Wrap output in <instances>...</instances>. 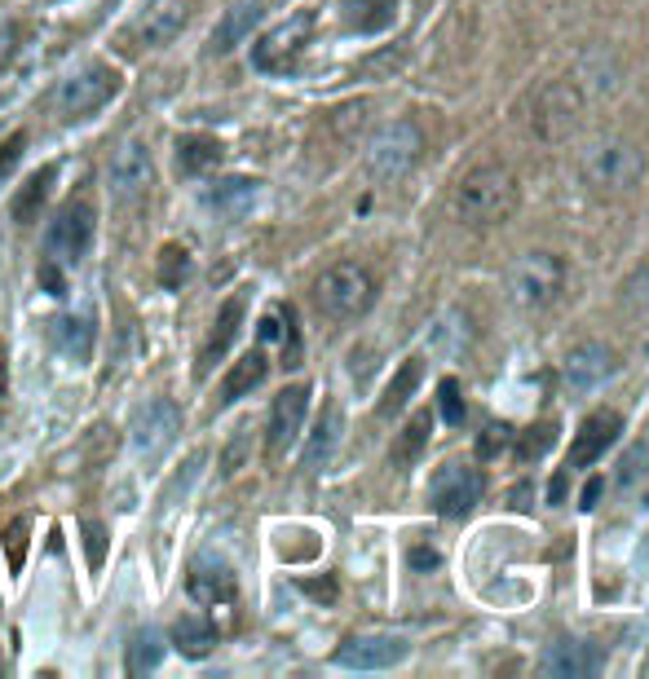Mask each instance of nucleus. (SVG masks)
Instances as JSON below:
<instances>
[{"instance_id":"f257e3e1","label":"nucleus","mask_w":649,"mask_h":679,"mask_svg":"<svg viewBox=\"0 0 649 679\" xmlns=\"http://www.w3.org/2000/svg\"><path fill=\"white\" fill-rule=\"evenodd\" d=\"M450 208H456V221L465 230H495L522 208V181L504 164H482L460 177Z\"/></svg>"},{"instance_id":"f03ea898","label":"nucleus","mask_w":649,"mask_h":679,"mask_svg":"<svg viewBox=\"0 0 649 679\" xmlns=\"http://www.w3.org/2000/svg\"><path fill=\"white\" fill-rule=\"evenodd\" d=\"M640 177H645V151L627 138H597L578 155V181L597 194L636 190Z\"/></svg>"},{"instance_id":"7ed1b4c3","label":"nucleus","mask_w":649,"mask_h":679,"mask_svg":"<svg viewBox=\"0 0 649 679\" xmlns=\"http://www.w3.org/2000/svg\"><path fill=\"white\" fill-rule=\"evenodd\" d=\"M376 300V279L358 260H341V265H328L314 283V305L318 313H328L336 322H349V318H362Z\"/></svg>"},{"instance_id":"20e7f679","label":"nucleus","mask_w":649,"mask_h":679,"mask_svg":"<svg viewBox=\"0 0 649 679\" xmlns=\"http://www.w3.org/2000/svg\"><path fill=\"white\" fill-rule=\"evenodd\" d=\"M504 287H508V300H512L517 309L539 313V309H548V305L561 296V287H565V260H561L557 252H526L522 260L508 269Z\"/></svg>"},{"instance_id":"39448f33","label":"nucleus","mask_w":649,"mask_h":679,"mask_svg":"<svg viewBox=\"0 0 649 679\" xmlns=\"http://www.w3.org/2000/svg\"><path fill=\"white\" fill-rule=\"evenodd\" d=\"M115 93H119V72H115V66L89 62V66L72 72L67 80L53 89V111H58L62 119H85V115L102 111Z\"/></svg>"},{"instance_id":"423d86ee","label":"nucleus","mask_w":649,"mask_h":679,"mask_svg":"<svg viewBox=\"0 0 649 679\" xmlns=\"http://www.w3.org/2000/svg\"><path fill=\"white\" fill-rule=\"evenodd\" d=\"M578 119H583V93L570 80H548L544 89H535L526 124L539 142H565L578 128Z\"/></svg>"},{"instance_id":"0eeeda50","label":"nucleus","mask_w":649,"mask_h":679,"mask_svg":"<svg viewBox=\"0 0 649 679\" xmlns=\"http://www.w3.org/2000/svg\"><path fill=\"white\" fill-rule=\"evenodd\" d=\"M93 234H98V213L89 198H67L62 208L53 213L49 230H44V247L58 265H80L93 247Z\"/></svg>"},{"instance_id":"6e6552de","label":"nucleus","mask_w":649,"mask_h":679,"mask_svg":"<svg viewBox=\"0 0 649 679\" xmlns=\"http://www.w3.org/2000/svg\"><path fill=\"white\" fill-rule=\"evenodd\" d=\"M420 151H424L420 128L411 119H394V124L376 128V138L367 142V172L376 181H394L420 159Z\"/></svg>"},{"instance_id":"1a4fd4ad","label":"nucleus","mask_w":649,"mask_h":679,"mask_svg":"<svg viewBox=\"0 0 649 679\" xmlns=\"http://www.w3.org/2000/svg\"><path fill=\"white\" fill-rule=\"evenodd\" d=\"M155 181V164H151V146L142 138H124L119 151L111 155L106 164V185H111V198L124 203V208H133L138 198H147Z\"/></svg>"},{"instance_id":"9d476101","label":"nucleus","mask_w":649,"mask_h":679,"mask_svg":"<svg viewBox=\"0 0 649 679\" xmlns=\"http://www.w3.org/2000/svg\"><path fill=\"white\" fill-rule=\"evenodd\" d=\"M309 36H314V14H309V10H305V14H292L288 23L270 27L262 40L252 44V66H256V72H270V76L292 72L296 57H301L305 44H309Z\"/></svg>"},{"instance_id":"9b49d317","label":"nucleus","mask_w":649,"mask_h":679,"mask_svg":"<svg viewBox=\"0 0 649 679\" xmlns=\"http://www.w3.org/2000/svg\"><path fill=\"white\" fill-rule=\"evenodd\" d=\"M177 433H181V411H177V401L155 397V401H147L142 411H138L133 433H128V437H133V454H138L142 463H160V459L173 450Z\"/></svg>"},{"instance_id":"f8f14e48","label":"nucleus","mask_w":649,"mask_h":679,"mask_svg":"<svg viewBox=\"0 0 649 679\" xmlns=\"http://www.w3.org/2000/svg\"><path fill=\"white\" fill-rule=\"evenodd\" d=\"M478 499H482V472L465 459L437 467V477L429 482V503L442 516H469Z\"/></svg>"},{"instance_id":"ddd939ff","label":"nucleus","mask_w":649,"mask_h":679,"mask_svg":"<svg viewBox=\"0 0 649 679\" xmlns=\"http://www.w3.org/2000/svg\"><path fill=\"white\" fill-rule=\"evenodd\" d=\"M614 371H619V354H614L610 345H601V340L574 345V349L561 358V380H565V388H574V393H593V388H601Z\"/></svg>"},{"instance_id":"4468645a","label":"nucleus","mask_w":649,"mask_h":679,"mask_svg":"<svg viewBox=\"0 0 649 679\" xmlns=\"http://www.w3.org/2000/svg\"><path fill=\"white\" fill-rule=\"evenodd\" d=\"M407 657V640L403 636H384V631H371V636H349L341 649H336V666L345 670H389Z\"/></svg>"},{"instance_id":"2eb2a0df","label":"nucleus","mask_w":649,"mask_h":679,"mask_svg":"<svg viewBox=\"0 0 649 679\" xmlns=\"http://www.w3.org/2000/svg\"><path fill=\"white\" fill-rule=\"evenodd\" d=\"M305 411H309V384H292L275 397L270 406V454H288L305 428Z\"/></svg>"},{"instance_id":"dca6fc26","label":"nucleus","mask_w":649,"mask_h":679,"mask_svg":"<svg viewBox=\"0 0 649 679\" xmlns=\"http://www.w3.org/2000/svg\"><path fill=\"white\" fill-rule=\"evenodd\" d=\"M186 591H190V600L194 604H230L234 600V574H230V565L226 561H217V556H200L190 565V574H186Z\"/></svg>"},{"instance_id":"f3484780","label":"nucleus","mask_w":649,"mask_h":679,"mask_svg":"<svg viewBox=\"0 0 649 679\" xmlns=\"http://www.w3.org/2000/svg\"><path fill=\"white\" fill-rule=\"evenodd\" d=\"M619 433H623V420H619L614 411L588 415V420H583V428H578V437H574V446H570V467L597 463V459L619 441Z\"/></svg>"},{"instance_id":"a211bd4d","label":"nucleus","mask_w":649,"mask_h":679,"mask_svg":"<svg viewBox=\"0 0 649 679\" xmlns=\"http://www.w3.org/2000/svg\"><path fill=\"white\" fill-rule=\"evenodd\" d=\"M243 309H247V292H234V296L217 309V322H213L204 349H200V375H208V371L230 354L234 335H239V326H243Z\"/></svg>"},{"instance_id":"6ab92c4d","label":"nucleus","mask_w":649,"mask_h":679,"mask_svg":"<svg viewBox=\"0 0 649 679\" xmlns=\"http://www.w3.org/2000/svg\"><path fill=\"white\" fill-rule=\"evenodd\" d=\"M539 670L544 675H557V679H583V675H597L601 670V653L583 640H561L552 644L544 657H539Z\"/></svg>"},{"instance_id":"aec40b11","label":"nucleus","mask_w":649,"mask_h":679,"mask_svg":"<svg viewBox=\"0 0 649 679\" xmlns=\"http://www.w3.org/2000/svg\"><path fill=\"white\" fill-rule=\"evenodd\" d=\"M93 340H98V326H93V313H72V318H58L53 322V345L67 354L72 362H89L93 358Z\"/></svg>"},{"instance_id":"412c9836","label":"nucleus","mask_w":649,"mask_h":679,"mask_svg":"<svg viewBox=\"0 0 649 679\" xmlns=\"http://www.w3.org/2000/svg\"><path fill=\"white\" fill-rule=\"evenodd\" d=\"M256 23H262V5H256V0H239V5H230L226 18H221L217 31H213V53H230V49H239V44L252 36Z\"/></svg>"},{"instance_id":"4be33fe9","label":"nucleus","mask_w":649,"mask_h":679,"mask_svg":"<svg viewBox=\"0 0 649 679\" xmlns=\"http://www.w3.org/2000/svg\"><path fill=\"white\" fill-rule=\"evenodd\" d=\"M53 181H58V168H53V164H44L40 172H31V177L18 185V194H14V203H10V217H14L18 226L40 221V208H44V198H49Z\"/></svg>"},{"instance_id":"5701e85b","label":"nucleus","mask_w":649,"mask_h":679,"mask_svg":"<svg viewBox=\"0 0 649 679\" xmlns=\"http://www.w3.org/2000/svg\"><path fill=\"white\" fill-rule=\"evenodd\" d=\"M221 155H226L221 142L208 138V132H186V138H177V168H181L186 177H200V172L217 168Z\"/></svg>"},{"instance_id":"b1692460","label":"nucleus","mask_w":649,"mask_h":679,"mask_svg":"<svg viewBox=\"0 0 649 679\" xmlns=\"http://www.w3.org/2000/svg\"><path fill=\"white\" fill-rule=\"evenodd\" d=\"M266 371H270V362H266V354L262 349H252V354H243L230 371H226V380H221V401L230 406V401H239V397H247L252 388H262V380H266Z\"/></svg>"},{"instance_id":"393cba45","label":"nucleus","mask_w":649,"mask_h":679,"mask_svg":"<svg viewBox=\"0 0 649 679\" xmlns=\"http://www.w3.org/2000/svg\"><path fill=\"white\" fill-rule=\"evenodd\" d=\"M252 203H256V181H247V177H226L208 190V208H217L230 221H239Z\"/></svg>"},{"instance_id":"a878e982","label":"nucleus","mask_w":649,"mask_h":679,"mask_svg":"<svg viewBox=\"0 0 649 679\" xmlns=\"http://www.w3.org/2000/svg\"><path fill=\"white\" fill-rule=\"evenodd\" d=\"M173 644L186 653V657H208L213 644H217V627L204 618V614H181L173 623Z\"/></svg>"},{"instance_id":"bb28decb","label":"nucleus","mask_w":649,"mask_h":679,"mask_svg":"<svg viewBox=\"0 0 649 679\" xmlns=\"http://www.w3.org/2000/svg\"><path fill=\"white\" fill-rule=\"evenodd\" d=\"M336 437H341V406H328V411L318 415V424H314V437H309V446H305V467L328 463V454H332Z\"/></svg>"},{"instance_id":"cd10ccee","label":"nucleus","mask_w":649,"mask_h":679,"mask_svg":"<svg viewBox=\"0 0 649 679\" xmlns=\"http://www.w3.org/2000/svg\"><path fill=\"white\" fill-rule=\"evenodd\" d=\"M420 375H424V362H420V358L403 362V371L394 375V384L384 388V401H380V415H384V420H389V415H398L403 406L411 401V393L420 388Z\"/></svg>"},{"instance_id":"c85d7f7f","label":"nucleus","mask_w":649,"mask_h":679,"mask_svg":"<svg viewBox=\"0 0 649 679\" xmlns=\"http://www.w3.org/2000/svg\"><path fill=\"white\" fill-rule=\"evenodd\" d=\"M186 27V10H155L138 31H133V40L138 44H147V49H164V44H173V36Z\"/></svg>"},{"instance_id":"c756f323","label":"nucleus","mask_w":649,"mask_h":679,"mask_svg":"<svg viewBox=\"0 0 649 679\" xmlns=\"http://www.w3.org/2000/svg\"><path fill=\"white\" fill-rule=\"evenodd\" d=\"M155 279H160V287L181 292V283L190 279V252H186L181 243L160 247V256H155Z\"/></svg>"},{"instance_id":"7c9ffc66","label":"nucleus","mask_w":649,"mask_h":679,"mask_svg":"<svg viewBox=\"0 0 649 679\" xmlns=\"http://www.w3.org/2000/svg\"><path fill=\"white\" fill-rule=\"evenodd\" d=\"M429 428H433V415H429V411H416V415H411V424L403 428V437L394 441V463H403V467H407V463H416V459H420V450L429 446Z\"/></svg>"},{"instance_id":"2f4dec72","label":"nucleus","mask_w":649,"mask_h":679,"mask_svg":"<svg viewBox=\"0 0 649 679\" xmlns=\"http://www.w3.org/2000/svg\"><path fill=\"white\" fill-rule=\"evenodd\" d=\"M160 657H164V640H160V631H138L133 644H128V675L155 670Z\"/></svg>"},{"instance_id":"473e14b6","label":"nucleus","mask_w":649,"mask_h":679,"mask_svg":"<svg viewBox=\"0 0 649 679\" xmlns=\"http://www.w3.org/2000/svg\"><path fill=\"white\" fill-rule=\"evenodd\" d=\"M623 305H627L632 318H649V260L623 283Z\"/></svg>"},{"instance_id":"72a5a7b5","label":"nucleus","mask_w":649,"mask_h":679,"mask_svg":"<svg viewBox=\"0 0 649 679\" xmlns=\"http://www.w3.org/2000/svg\"><path fill=\"white\" fill-rule=\"evenodd\" d=\"M437 415H442L450 428H460V424H465V397H460V380H442V384H437Z\"/></svg>"},{"instance_id":"f704fd0d","label":"nucleus","mask_w":649,"mask_h":679,"mask_svg":"<svg viewBox=\"0 0 649 679\" xmlns=\"http://www.w3.org/2000/svg\"><path fill=\"white\" fill-rule=\"evenodd\" d=\"M27 534H31V516H14L5 525V552H10V569L14 574L27 565Z\"/></svg>"},{"instance_id":"c9c22d12","label":"nucleus","mask_w":649,"mask_h":679,"mask_svg":"<svg viewBox=\"0 0 649 679\" xmlns=\"http://www.w3.org/2000/svg\"><path fill=\"white\" fill-rule=\"evenodd\" d=\"M552 433H557L552 424H535L526 437H517V459H526V463H531V459H539V454H544V446L552 441Z\"/></svg>"},{"instance_id":"e433bc0d","label":"nucleus","mask_w":649,"mask_h":679,"mask_svg":"<svg viewBox=\"0 0 649 679\" xmlns=\"http://www.w3.org/2000/svg\"><path fill=\"white\" fill-rule=\"evenodd\" d=\"M23 151H27V132H14V138H10L5 146H0V177H10V172L18 168Z\"/></svg>"},{"instance_id":"4c0bfd02","label":"nucleus","mask_w":649,"mask_h":679,"mask_svg":"<svg viewBox=\"0 0 649 679\" xmlns=\"http://www.w3.org/2000/svg\"><path fill=\"white\" fill-rule=\"evenodd\" d=\"M645 459H649V446H645V441H640V446H632V454L623 459V472H619V482H623V486L640 482V472H645Z\"/></svg>"},{"instance_id":"58836bf2","label":"nucleus","mask_w":649,"mask_h":679,"mask_svg":"<svg viewBox=\"0 0 649 679\" xmlns=\"http://www.w3.org/2000/svg\"><path fill=\"white\" fill-rule=\"evenodd\" d=\"M504 446H508V428H504V424H491V428H486V433L478 437V454H482V459L499 454Z\"/></svg>"},{"instance_id":"ea45409f","label":"nucleus","mask_w":649,"mask_h":679,"mask_svg":"<svg viewBox=\"0 0 649 679\" xmlns=\"http://www.w3.org/2000/svg\"><path fill=\"white\" fill-rule=\"evenodd\" d=\"M85 538H89V565L98 569V565H102V548H106V542H102L106 529H102L98 521H85Z\"/></svg>"},{"instance_id":"a19ab883","label":"nucleus","mask_w":649,"mask_h":679,"mask_svg":"<svg viewBox=\"0 0 649 679\" xmlns=\"http://www.w3.org/2000/svg\"><path fill=\"white\" fill-rule=\"evenodd\" d=\"M40 283L49 287V296H67V283H62L58 260H44V265H40Z\"/></svg>"},{"instance_id":"79ce46f5","label":"nucleus","mask_w":649,"mask_h":679,"mask_svg":"<svg viewBox=\"0 0 649 679\" xmlns=\"http://www.w3.org/2000/svg\"><path fill=\"white\" fill-rule=\"evenodd\" d=\"M597 499H601V482L593 477L588 486H583V495H578V508H597Z\"/></svg>"},{"instance_id":"37998d69","label":"nucleus","mask_w":649,"mask_h":679,"mask_svg":"<svg viewBox=\"0 0 649 679\" xmlns=\"http://www.w3.org/2000/svg\"><path fill=\"white\" fill-rule=\"evenodd\" d=\"M10 49H14V27L0 23V57H10Z\"/></svg>"},{"instance_id":"c03bdc74","label":"nucleus","mask_w":649,"mask_h":679,"mask_svg":"<svg viewBox=\"0 0 649 679\" xmlns=\"http://www.w3.org/2000/svg\"><path fill=\"white\" fill-rule=\"evenodd\" d=\"M279 335H283L279 318H266V322H262V340H279Z\"/></svg>"},{"instance_id":"a18cd8bd","label":"nucleus","mask_w":649,"mask_h":679,"mask_svg":"<svg viewBox=\"0 0 649 679\" xmlns=\"http://www.w3.org/2000/svg\"><path fill=\"white\" fill-rule=\"evenodd\" d=\"M305 591H314V595H332V582H305Z\"/></svg>"}]
</instances>
